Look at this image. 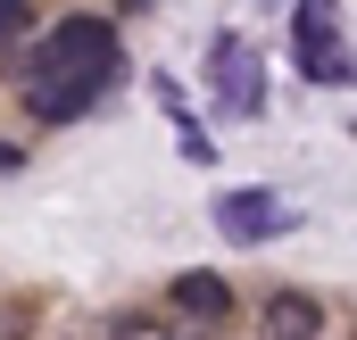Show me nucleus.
Listing matches in <instances>:
<instances>
[{
  "instance_id": "f257e3e1",
  "label": "nucleus",
  "mask_w": 357,
  "mask_h": 340,
  "mask_svg": "<svg viewBox=\"0 0 357 340\" xmlns=\"http://www.w3.org/2000/svg\"><path fill=\"white\" fill-rule=\"evenodd\" d=\"M8 59H25L42 75H67V84H84V91H108L125 75V42H116L108 17H59L42 33V50H8Z\"/></svg>"
},
{
  "instance_id": "f03ea898",
  "label": "nucleus",
  "mask_w": 357,
  "mask_h": 340,
  "mask_svg": "<svg viewBox=\"0 0 357 340\" xmlns=\"http://www.w3.org/2000/svg\"><path fill=\"white\" fill-rule=\"evenodd\" d=\"M208 84H216V108L233 125H258L266 116V59L241 42V33H216L208 42Z\"/></svg>"
},
{
  "instance_id": "7ed1b4c3",
  "label": "nucleus",
  "mask_w": 357,
  "mask_h": 340,
  "mask_svg": "<svg viewBox=\"0 0 357 340\" xmlns=\"http://www.w3.org/2000/svg\"><path fill=\"white\" fill-rule=\"evenodd\" d=\"M291 42H299V67L307 84H349V42H341V0H299L291 17Z\"/></svg>"
},
{
  "instance_id": "20e7f679",
  "label": "nucleus",
  "mask_w": 357,
  "mask_h": 340,
  "mask_svg": "<svg viewBox=\"0 0 357 340\" xmlns=\"http://www.w3.org/2000/svg\"><path fill=\"white\" fill-rule=\"evenodd\" d=\"M208 216H216V233H225V241H274V233H291V224H299L274 191H216V208H208Z\"/></svg>"
},
{
  "instance_id": "39448f33",
  "label": "nucleus",
  "mask_w": 357,
  "mask_h": 340,
  "mask_svg": "<svg viewBox=\"0 0 357 340\" xmlns=\"http://www.w3.org/2000/svg\"><path fill=\"white\" fill-rule=\"evenodd\" d=\"M167 299H175V316H191L199 332H216V324H233V291H225V274H208V265H191L167 282Z\"/></svg>"
},
{
  "instance_id": "423d86ee",
  "label": "nucleus",
  "mask_w": 357,
  "mask_h": 340,
  "mask_svg": "<svg viewBox=\"0 0 357 340\" xmlns=\"http://www.w3.org/2000/svg\"><path fill=\"white\" fill-rule=\"evenodd\" d=\"M258 332L266 340H324V299L316 291H266Z\"/></svg>"
},
{
  "instance_id": "0eeeda50",
  "label": "nucleus",
  "mask_w": 357,
  "mask_h": 340,
  "mask_svg": "<svg viewBox=\"0 0 357 340\" xmlns=\"http://www.w3.org/2000/svg\"><path fill=\"white\" fill-rule=\"evenodd\" d=\"M33 33V0H0V50H17Z\"/></svg>"
},
{
  "instance_id": "6e6552de",
  "label": "nucleus",
  "mask_w": 357,
  "mask_h": 340,
  "mask_svg": "<svg viewBox=\"0 0 357 340\" xmlns=\"http://www.w3.org/2000/svg\"><path fill=\"white\" fill-rule=\"evenodd\" d=\"M25 167V150H17V141H0V174H17Z\"/></svg>"
}]
</instances>
